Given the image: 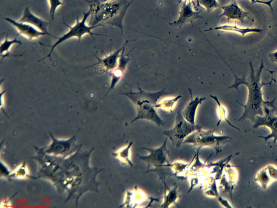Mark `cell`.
<instances>
[{"label": "cell", "mask_w": 277, "mask_h": 208, "mask_svg": "<svg viewBox=\"0 0 277 208\" xmlns=\"http://www.w3.org/2000/svg\"><path fill=\"white\" fill-rule=\"evenodd\" d=\"M189 91L191 97L190 102L187 104L185 108L183 111L182 112V114L187 121L192 124H195L196 115L198 107L203 103V101L206 99V98H200L197 97L194 99V98H193L192 91L190 88H189Z\"/></svg>", "instance_id": "ac0fdd59"}, {"label": "cell", "mask_w": 277, "mask_h": 208, "mask_svg": "<svg viewBox=\"0 0 277 208\" xmlns=\"http://www.w3.org/2000/svg\"><path fill=\"white\" fill-rule=\"evenodd\" d=\"M128 41L129 40L126 41L125 43L123 46L122 48H120L115 52L111 53V54L108 56H106L104 58L101 59L96 56L94 54V53H92L93 55L95 57L96 59H97L98 63L91 65V66H89L85 69H83L96 66V65H101L104 68L105 72L109 74L117 67L119 62V59L120 57V53L122 52L124 48V47L125 46L126 44L128 43Z\"/></svg>", "instance_id": "2e32d148"}, {"label": "cell", "mask_w": 277, "mask_h": 208, "mask_svg": "<svg viewBox=\"0 0 277 208\" xmlns=\"http://www.w3.org/2000/svg\"><path fill=\"white\" fill-rule=\"evenodd\" d=\"M50 15L52 20L54 19V16L57 8L60 5H64L60 0H50Z\"/></svg>", "instance_id": "f1b7e54d"}, {"label": "cell", "mask_w": 277, "mask_h": 208, "mask_svg": "<svg viewBox=\"0 0 277 208\" xmlns=\"http://www.w3.org/2000/svg\"><path fill=\"white\" fill-rule=\"evenodd\" d=\"M11 178H31L35 179V177L29 174L26 166V162H24L19 168H17L13 172H11L9 176L8 179Z\"/></svg>", "instance_id": "d4e9b609"}, {"label": "cell", "mask_w": 277, "mask_h": 208, "mask_svg": "<svg viewBox=\"0 0 277 208\" xmlns=\"http://www.w3.org/2000/svg\"><path fill=\"white\" fill-rule=\"evenodd\" d=\"M237 177V170L230 167V166L228 164V168L226 170L225 173L222 176L221 183L222 186L225 188V192H228L230 194L231 199H232V192L235 186H236Z\"/></svg>", "instance_id": "d6986e66"}, {"label": "cell", "mask_w": 277, "mask_h": 208, "mask_svg": "<svg viewBox=\"0 0 277 208\" xmlns=\"http://www.w3.org/2000/svg\"><path fill=\"white\" fill-rule=\"evenodd\" d=\"M218 199L222 206H224V207L227 208H232V207L229 204H228V202L226 200L222 199L221 197H220V196Z\"/></svg>", "instance_id": "836d02e7"}, {"label": "cell", "mask_w": 277, "mask_h": 208, "mask_svg": "<svg viewBox=\"0 0 277 208\" xmlns=\"http://www.w3.org/2000/svg\"><path fill=\"white\" fill-rule=\"evenodd\" d=\"M269 108V106L265 107L264 115L257 116L253 123H254V128L256 129L262 126L270 128L272 131L270 135L267 136H259L258 138L264 139L265 141L273 139L274 143L276 144L277 141V116L274 114V111L276 110L270 109Z\"/></svg>", "instance_id": "30bf717a"}, {"label": "cell", "mask_w": 277, "mask_h": 208, "mask_svg": "<svg viewBox=\"0 0 277 208\" xmlns=\"http://www.w3.org/2000/svg\"><path fill=\"white\" fill-rule=\"evenodd\" d=\"M185 1H190V0H185Z\"/></svg>", "instance_id": "e575fe53"}, {"label": "cell", "mask_w": 277, "mask_h": 208, "mask_svg": "<svg viewBox=\"0 0 277 208\" xmlns=\"http://www.w3.org/2000/svg\"><path fill=\"white\" fill-rule=\"evenodd\" d=\"M81 147L68 157L49 155L44 152L43 148L35 147L36 156L32 158L37 160L39 169L37 178H43L51 181L58 192L68 194L65 203L74 200L76 206L84 193L88 191L99 193L100 183L96 177L102 171L89 166L91 151H81Z\"/></svg>", "instance_id": "6da1fadb"}, {"label": "cell", "mask_w": 277, "mask_h": 208, "mask_svg": "<svg viewBox=\"0 0 277 208\" xmlns=\"http://www.w3.org/2000/svg\"><path fill=\"white\" fill-rule=\"evenodd\" d=\"M210 97H211L215 101V102L216 103V104H217V105H218V113H219V121H218L217 124H216V126H218V127L219 126L220 124L221 123V122L222 121H225L232 128H233L234 129H236L238 130H240V129L239 128L233 126V125L230 122H228V121L227 120V118H226V115H227L226 109V108H225V107L224 106H222L221 105V104L219 102V100L218 97H216V96H212V95H210Z\"/></svg>", "instance_id": "4316f807"}, {"label": "cell", "mask_w": 277, "mask_h": 208, "mask_svg": "<svg viewBox=\"0 0 277 208\" xmlns=\"http://www.w3.org/2000/svg\"><path fill=\"white\" fill-rule=\"evenodd\" d=\"M138 86L139 91L134 92L131 87L129 91L122 93L128 97L136 106L137 115L131 123L145 120L155 123L158 127H164L165 123L158 115L155 105L160 97L165 94L166 87L159 92L150 93L143 91L138 84Z\"/></svg>", "instance_id": "3957f363"}, {"label": "cell", "mask_w": 277, "mask_h": 208, "mask_svg": "<svg viewBox=\"0 0 277 208\" xmlns=\"http://www.w3.org/2000/svg\"><path fill=\"white\" fill-rule=\"evenodd\" d=\"M4 20L9 22L16 28L20 34L29 40L38 39L43 35H47L45 33L39 31L36 27L28 23L20 22L19 21H16L9 17H5Z\"/></svg>", "instance_id": "5bb4252c"}, {"label": "cell", "mask_w": 277, "mask_h": 208, "mask_svg": "<svg viewBox=\"0 0 277 208\" xmlns=\"http://www.w3.org/2000/svg\"><path fill=\"white\" fill-rule=\"evenodd\" d=\"M223 13L220 15L218 19L222 16H226L227 20H238L242 23L245 22L246 17H248L249 13L241 8L237 1H231V3L222 7Z\"/></svg>", "instance_id": "9a60e30c"}, {"label": "cell", "mask_w": 277, "mask_h": 208, "mask_svg": "<svg viewBox=\"0 0 277 208\" xmlns=\"http://www.w3.org/2000/svg\"><path fill=\"white\" fill-rule=\"evenodd\" d=\"M8 35H7V37H6L4 41L1 44V47H0V55L2 57L1 63L5 57L10 56L9 50L12 45L15 44L21 45L22 44L21 41L17 40L16 38L12 40H8Z\"/></svg>", "instance_id": "cb8c5ba5"}, {"label": "cell", "mask_w": 277, "mask_h": 208, "mask_svg": "<svg viewBox=\"0 0 277 208\" xmlns=\"http://www.w3.org/2000/svg\"><path fill=\"white\" fill-rule=\"evenodd\" d=\"M203 5L207 10V12L209 13L214 9L218 8L220 4L217 0H198V7Z\"/></svg>", "instance_id": "83f0119b"}, {"label": "cell", "mask_w": 277, "mask_h": 208, "mask_svg": "<svg viewBox=\"0 0 277 208\" xmlns=\"http://www.w3.org/2000/svg\"><path fill=\"white\" fill-rule=\"evenodd\" d=\"M86 2L91 10L92 23L91 26H116L120 29L123 35V21L132 1L129 2L126 0H114L99 4Z\"/></svg>", "instance_id": "277c9868"}, {"label": "cell", "mask_w": 277, "mask_h": 208, "mask_svg": "<svg viewBox=\"0 0 277 208\" xmlns=\"http://www.w3.org/2000/svg\"><path fill=\"white\" fill-rule=\"evenodd\" d=\"M202 128L200 125L192 124L187 121L182 112L179 111L177 112L174 127L171 130L164 131L162 133L167 138H169L173 146L178 148L182 146L188 136L196 131L202 130Z\"/></svg>", "instance_id": "ba28073f"}, {"label": "cell", "mask_w": 277, "mask_h": 208, "mask_svg": "<svg viewBox=\"0 0 277 208\" xmlns=\"http://www.w3.org/2000/svg\"><path fill=\"white\" fill-rule=\"evenodd\" d=\"M19 21L28 23V24L40 29L41 32L45 33L49 36L57 39V37H54L53 35L48 33L47 28L49 23L33 14L28 7H26L24 10L21 19Z\"/></svg>", "instance_id": "e0dca14e"}, {"label": "cell", "mask_w": 277, "mask_h": 208, "mask_svg": "<svg viewBox=\"0 0 277 208\" xmlns=\"http://www.w3.org/2000/svg\"><path fill=\"white\" fill-rule=\"evenodd\" d=\"M132 145H133V141L131 142L127 146L122 148L121 150L113 153L112 156L119 160L123 164H128L133 167V163L130 159V151Z\"/></svg>", "instance_id": "603a6c76"}, {"label": "cell", "mask_w": 277, "mask_h": 208, "mask_svg": "<svg viewBox=\"0 0 277 208\" xmlns=\"http://www.w3.org/2000/svg\"><path fill=\"white\" fill-rule=\"evenodd\" d=\"M184 1L182 5L181 9L179 11V16L177 21L172 23H170L169 25L174 27H182L189 22H191L197 19H203L204 17L201 15V13L204 9L202 10L195 11L193 10L191 2Z\"/></svg>", "instance_id": "8fae6325"}, {"label": "cell", "mask_w": 277, "mask_h": 208, "mask_svg": "<svg viewBox=\"0 0 277 208\" xmlns=\"http://www.w3.org/2000/svg\"><path fill=\"white\" fill-rule=\"evenodd\" d=\"M255 181L261 188L266 190L271 184L277 181V167L274 165H268L258 172Z\"/></svg>", "instance_id": "4fadbf2b"}, {"label": "cell", "mask_w": 277, "mask_h": 208, "mask_svg": "<svg viewBox=\"0 0 277 208\" xmlns=\"http://www.w3.org/2000/svg\"><path fill=\"white\" fill-rule=\"evenodd\" d=\"M91 15V10L89 9L87 12H83V17L81 21H79V16H77L75 25L73 27H71L70 26L68 25L67 23H65L64 20V24L66 26H68V27L69 29V31L67 33L64 34L62 37L57 38L58 40L57 41V42L53 45H48L40 43L41 45L51 47L52 49L49 53V55H48L45 57L41 59V60L39 62L43 61L44 59L47 58H50L51 61V57L54 50L55 49V48H56V47L58 45L62 44L63 42H64V41L68 40V39H69L71 38H77L78 39H79V40H78V43H79L82 37L84 35L86 34H89L90 35H91L93 40H94V38L93 37L94 35H99H99L100 36H106L105 35L94 33L92 32V29L99 27H101L100 25L88 26L86 24V22L88 19V17Z\"/></svg>", "instance_id": "52a82bcc"}, {"label": "cell", "mask_w": 277, "mask_h": 208, "mask_svg": "<svg viewBox=\"0 0 277 208\" xmlns=\"http://www.w3.org/2000/svg\"><path fill=\"white\" fill-rule=\"evenodd\" d=\"M152 199L146 195L142 193L140 190H137L136 192L131 191L126 192V197L124 205L121 206H126V207H134V205H137L138 202H141L143 200Z\"/></svg>", "instance_id": "44dd1931"}, {"label": "cell", "mask_w": 277, "mask_h": 208, "mask_svg": "<svg viewBox=\"0 0 277 208\" xmlns=\"http://www.w3.org/2000/svg\"><path fill=\"white\" fill-rule=\"evenodd\" d=\"M180 198V192L178 186H175L172 189H168V193H165L164 202L161 207L168 208L173 204L176 205L177 201Z\"/></svg>", "instance_id": "7402d4cb"}, {"label": "cell", "mask_w": 277, "mask_h": 208, "mask_svg": "<svg viewBox=\"0 0 277 208\" xmlns=\"http://www.w3.org/2000/svg\"><path fill=\"white\" fill-rule=\"evenodd\" d=\"M50 134L52 141L49 145L43 148L44 152L49 155L68 157L79 150L82 145L76 143L75 136L69 139L60 140L54 138L52 133Z\"/></svg>", "instance_id": "9c48e42d"}, {"label": "cell", "mask_w": 277, "mask_h": 208, "mask_svg": "<svg viewBox=\"0 0 277 208\" xmlns=\"http://www.w3.org/2000/svg\"><path fill=\"white\" fill-rule=\"evenodd\" d=\"M197 5H198V0H197Z\"/></svg>", "instance_id": "d590c367"}, {"label": "cell", "mask_w": 277, "mask_h": 208, "mask_svg": "<svg viewBox=\"0 0 277 208\" xmlns=\"http://www.w3.org/2000/svg\"><path fill=\"white\" fill-rule=\"evenodd\" d=\"M85 1L93 3L99 4V3H105L106 2L111 1H112V0H85Z\"/></svg>", "instance_id": "d6a6232c"}, {"label": "cell", "mask_w": 277, "mask_h": 208, "mask_svg": "<svg viewBox=\"0 0 277 208\" xmlns=\"http://www.w3.org/2000/svg\"><path fill=\"white\" fill-rule=\"evenodd\" d=\"M167 138L163 144L158 148L141 147V149L149 152L148 155L143 156L138 154V156L142 161L147 163L148 168L146 173L152 166H154L155 170L153 171L157 173L162 182L164 183L165 189L168 188L165 183V178L167 176L165 169L170 167V164L168 161V156L170 154L167 147Z\"/></svg>", "instance_id": "8992f818"}, {"label": "cell", "mask_w": 277, "mask_h": 208, "mask_svg": "<svg viewBox=\"0 0 277 208\" xmlns=\"http://www.w3.org/2000/svg\"><path fill=\"white\" fill-rule=\"evenodd\" d=\"M237 1V0H232V1ZM250 1L252 5H254L256 3L266 4L271 8L272 11L274 10L272 6V3L275 0H269V1H262V0H250Z\"/></svg>", "instance_id": "f546056e"}, {"label": "cell", "mask_w": 277, "mask_h": 208, "mask_svg": "<svg viewBox=\"0 0 277 208\" xmlns=\"http://www.w3.org/2000/svg\"><path fill=\"white\" fill-rule=\"evenodd\" d=\"M269 57L270 59L271 62L277 64V51L274 53H270Z\"/></svg>", "instance_id": "1f68e13d"}, {"label": "cell", "mask_w": 277, "mask_h": 208, "mask_svg": "<svg viewBox=\"0 0 277 208\" xmlns=\"http://www.w3.org/2000/svg\"><path fill=\"white\" fill-rule=\"evenodd\" d=\"M1 176H4L5 178H9V175L11 173V172L9 170V169L3 163V162L1 161Z\"/></svg>", "instance_id": "4dcf8cb0"}, {"label": "cell", "mask_w": 277, "mask_h": 208, "mask_svg": "<svg viewBox=\"0 0 277 208\" xmlns=\"http://www.w3.org/2000/svg\"><path fill=\"white\" fill-rule=\"evenodd\" d=\"M136 40L128 41V43L126 44V45L124 47V48L122 52V54L121 55H120V57L119 59V62L117 67L115 69H114L112 71V72L109 73L112 78L111 85L109 90H108L105 96H106L108 93L111 91V90H113V89L115 88L118 82L123 78L125 74L126 68H127L128 65L131 60L130 54L131 52L135 49L134 48L133 50H132L130 52H129L128 54L125 55V50L126 49V46H127L129 42H131V41Z\"/></svg>", "instance_id": "7c38bea8"}, {"label": "cell", "mask_w": 277, "mask_h": 208, "mask_svg": "<svg viewBox=\"0 0 277 208\" xmlns=\"http://www.w3.org/2000/svg\"><path fill=\"white\" fill-rule=\"evenodd\" d=\"M211 31H227V32H232L239 33L242 35V36H245L246 34L250 33H262L263 32V29H258L256 28H242L237 27L236 25H223L218 27H215L214 28H209L207 29V30L205 31V32H209Z\"/></svg>", "instance_id": "ffe728a7"}, {"label": "cell", "mask_w": 277, "mask_h": 208, "mask_svg": "<svg viewBox=\"0 0 277 208\" xmlns=\"http://www.w3.org/2000/svg\"><path fill=\"white\" fill-rule=\"evenodd\" d=\"M214 133L215 130H212L196 131L186 139L184 144H191L200 150L204 147H211L218 154L221 152L222 147L232 142L233 139L226 135H216Z\"/></svg>", "instance_id": "5b68a950"}, {"label": "cell", "mask_w": 277, "mask_h": 208, "mask_svg": "<svg viewBox=\"0 0 277 208\" xmlns=\"http://www.w3.org/2000/svg\"><path fill=\"white\" fill-rule=\"evenodd\" d=\"M182 97V96H178L175 98H168L164 99L159 103L155 105L156 109L160 108L169 112H173L174 105H176L178 101Z\"/></svg>", "instance_id": "484cf974"}, {"label": "cell", "mask_w": 277, "mask_h": 208, "mask_svg": "<svg viewBox=\"0 0 277 208\" xmlns=\"http://www.w3.org/2000/svg\"><path fill=\"white\" fill-rule=\"evenodd\" d=\"M249 64L251 73L248 78H246V75L244 74L242 78H239L233 70L231 69L236 80H235V82L232 85L227 87V88H235L238 91V86L240 85H245L248 87L249 93L246 104L243 105L237 101V103L244 108L243 116L237 121H243L246 119H249L252 123H254L257 116H263L264 115L265 107L269 106L270 108L276 110L275 106L276 98L271 101V102L264 101L263 99V87L265 85L272 86L273 83V80L268 83L262 82L261 81L262 71L266 69L263 62H262L260 68L257 70V73L255 72V69L253 67L252 61Z\"/></svg>", "instance_id": "7a4b0ae2"}]
</instances>
